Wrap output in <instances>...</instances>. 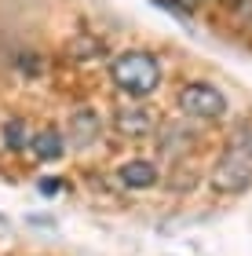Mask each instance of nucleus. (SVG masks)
Returning <instances> with one entry per match:
<instances>
[{"label": "nucleus", "mask_w": 252, "mask_h": 256, "mask_svg": "<svg viewBox=\"0 0 252 256\" xmlns=\"http://www.w3.org/2000/svg\"><path fill=\"white\" fill-rule=\"evenodd\" d=\"M110 80L121 96L128 99H146L161 88L165 80V70H161V59L146 48H128L121 55L110 59Z\"/></svg>", "instance_id": "f257e3e1"}, {"label": "nucleus", "mask_w": 252, "mask_h": 256, "mask_svg": "<svg viewBox=\"0 0 252 256\" xmlns=\"http://www.w3.org/2000/svg\"><path fill=\"white\" fill-rule=\"evenodd\" d=\"M176 110L179 118L198 121V124H216L231 114V102L216 84L209 80H183L176 88Z\"/></svg>", "instance_id": "f03ea898"}, {"label": "nucleus", "mask_w": 252, "mask_h": 256, "mask_svg": "<svg viewBox=\"0 0 252 256\" xmlns=\"http://www.w3.org/2000/svg\"><path fill=\"white\" fill-rule=\"evenodd\" d=\"M154 146H157V158L161 161L183 165V161L201 146V132L187 118H172V121H161V128H157V136H154Z\"/></svg>", "instance_id": "7ed1b4c3"}, {"label": "nucleus", "mask_w": 252, "mask_h": 256, "mask_svg": "<svg viewBox=\"0 0 252 256\" xmlns=\"http://www.w3.org/2000/svg\"><path fill=\"white\" fill-rule=\"evenodd\" d=\"M205 183H209V190L220 194V198H238V194H245L252 187V161L223 154V150H220V158L209 165Z\"/></svg>", "instance_id": "20e7f679"}, {"label": "nucleus", "mask_w": 252, "mask_h": 256, "mask_svg": "<svg viewBox=\"0 0 252 256\" xmlns=\"http://www.w3.org/2000/svg\"><path fill=\"white\" fill-rule=\"evenodd\" d=\"M113 132H117L121 139H128V143H146L157 136V128H161V118H157L154 106H146V102H121L117 110H113Z\"/></svg>", "instance_id": "39448f33"}, {"label": "nucleus", "mask_w": 252, "mask_h": 256, "mask_svg": "<svg viewBox=\"0 0 252 256\" xmlns=\"http://www.w3.org/2000/svg\"><path fill=\"white\" fill-rule=\"evenodd\" d=\"M102 128L106 124H102L95 106H73L70 118H66V143L77 146V150H88L102 139Z\"/></svg>", "instance_id": "423d86ee"}, {"label": "nucleus", "mask_w": 252, "mask_h": 256, "mask_svg": "<svg viewBox=\"0 0 252 256\" xmlns=\"http://www.w3.org/2000/svg\"><path fill=\"white\" fill-rule=\"evenodd\" d=\"M161 180H165V172L150 158H128V161H121V165H117V183L124 190H150Z\"/></svg>", "instance_id": "0eeeda50"}, {"label": "nucleus", "mask_w": 252, "mask_h": 256, "mask_svg": "<svg viewBox=\"0 0 252 256\" xmlns=\"http://www.w3.org/2000/svg\"><path fill=\"white\" fill-rule=\"evenodd\" d=\"M29 150H33V158H37L40 165H51V161H59L66 154V132L55 128V124H40L29 139Z\"/></svg>", "instance_id": "6e6552de"}, {"label": "nucleus", "mask_w": 252, "mask_h": 256, "mask_svg": "<svg viewBox=\"0 0 252 256\" xmlns=\"http://www.w3.org/2000/svg\"><path fill=\"white\" fill-rule=\"evenodd\" d=\"M223 154L252 161V118H238L223 136Z\"/></svg>", "instance_id": "1a4fd4ad"}, {"label": "nucleus", "mask_w": 252, "mask_h": 256, "mask_svg": "<svg viewBox=\"0 0 252 256\" xmlns=\"http://www.w3.org/2000/svg\"><path fill=\"white\" fill-rule=\"evenodd\" d=\"M4 146L11 150V154H18V150H29V139H33V132L26 128V121L22 118H11V121H4Z\"/></svg>", "instance_id": "9d476101"}, {"label": "nucleus", "mask_w": 252, "mask_h": 256, "mask_svg": "<svg viewBox=\"0 0 252 256\" xmlns=\"http://www.w3.org/2000/svg\"><path fill=\"white\" fill-rule=\"evenodd\" d=\"M102 40H95V37H73L70 44H66V55L70 59H102Z\"/></svg>", "instance_id": "9b49d317"}, {"label": "nucleus", "mask_w": 252, "mask_h": 256, "mask_svg": "<svg viewBox=\"0 0 252 256\" xmlns=\"http://www.w3.org/2000/svg\"><path fill=\"white\" fill-rule=\"evenodd\" d=\"M15 70H18L22 77H40V74H44V59H40L37 52H18Z\"/></svg>", "instance_id": "f8f14e48"}, {"label": "nucleus", "mask_w": 252, "mask_h": 256, "mask_svg": "<svg viewBox=\"0 0 252 256\" xmlns=\"http://www.w3.org/2000/svg\"><path fill=\"white\" fill-rule=\"evenodd\" d=\"M168 187H172V190H194V187H198V172L183 161V165H176V172H172Z\"/></svg>", "instance_id": "ddd939ff"}, {"label": "nucleus", "mask_w": 252, "mask_h": 256, "mask_svg": "<svg viewBox=\"0 0 252 256\" xmlns=\"http://www.w3.org/2000/svg\"><path fill=\"white\" fill-rule=\"evenodd\" d=\"M231 15L238 18V26H245V30H252V0H242V4H234V8H227Z\"/></svg>", "instance_id": "4468645a"}, {"label": "nucleus", "mask_w": 252, "mask_h": 256, "mask_svg": "<svg viewBox=\"0 0 252 256\" xmlns=\"http://www.w3.org/2000/svg\"><path fill=\"white\" fill-rule=\"evenodd\" d=\"M37 187H40V194H44V198H55V194L62 190V180H59V176H40Z\"/></svg>", "instance_id": "2eb2a0df"}, {"label": "nucleus", "mask_w": 252, "mask_h": 256, "mask_svg": "<svg viewBox=\"0 0 252 256\" xmlns=\"http://www.w3.org/2000/svg\"><path fill=\"white\" fill-rule=\"evenodd\" d=\"M183 4H187V8L194 11V8H201V4H209V0H183Z\"/></svg>", "instance_id": "dca6fc26"}, {"label": "nucleus", "mask_w": 252, "mask_h": 256, "mask_svg": "<svg viewBox=\"0 0 252 256\" xmlns=\"http://www.w3.org/2000/svg\"><path fill=\"white\" fill-rule=\"evenodd\" d=\"M0 220H4V216H0Z\"/></svg>", "instance_id": "f3484780"}]
</instances>
